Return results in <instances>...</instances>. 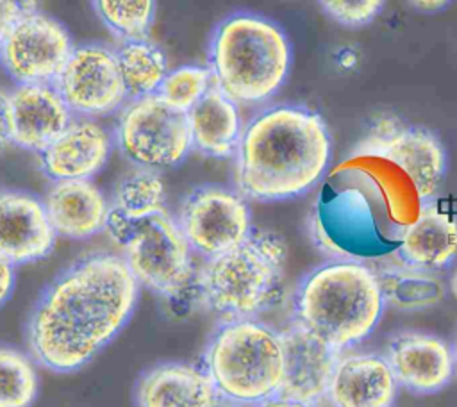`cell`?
I'll use <instances>...</instances> for the list:
<instances>
[{
  "instance_id": "obj_1",
  "label": "cell",
  "mask_w": 457,
  "mask_h": 407,
  "mask_svg": "<svg viewBox=\"0 0 457 407\" xmlns=\"http://www.w3.org/2000/svg\"><path fill=\"white\" fill-rule=\"evenodd\" d=\"M139 287L120 253L93 252L77 259L34 302L25 325L29 353L54 373L82 370L125 328Z\"/></svg>"
},
{
  "instance_id": "obj_2",
  "label": "cell",
  "mask_w": 457,
  "mask_h": 407,
  "mask_svg": "<svg viewBox=\"0 0 457 407\" xmlns=\"http://www.w3.org/2000/svg\"><path fill=\"white\" fill-rule=\"evenodd\" d=\"M330 154L320 112L298 104L266 107L245 123L234 155L236 189L255 202L298 198L321 180Z\"/></svg>"
},
{
  "instance_id": "obj_3",
  "label": "cell",
  "mask_w": 457,
  "mask_h": 407,
  "mask_svg": "<svg viewBox=\"0 0 457 407\" xmlns=\"http://www.w3.org/2000/svg\"><path fill=\"white\" fill-rule=\"evenodd\" d=\"M446 150L428 129L395 114L371 121L337 170L370 175L395 223H411L421 207L437 200L446 177Z\"/></svg>"
},
{
  "instance_id": "obj_4",
  "label": "cell",
  "mask_w": 457,
  "mask_h": 407,
  "mask_svg": "<svg viewBox=\"0 0 457 407\" xmlns=\"http://www.w3.org/2000/svg\"><path fill=\"white\" fill-rule=\"evenodd\" d=\"M386 309L373 266L327 261L307 271L291 296V321L346 352L377 328Z\"/></svg>"
},
{
  "instance_id": "obj_5",
  "label": "cell",
  "mask_w": 457,
  "mask_h": 407,
  "mask_svg": "<svg viewBox=\"0 0 457 407\" xmlns=\"http://www.w3.org/2000/svg\"><path fill=\"white\" fill-rule=\"evenodd\" d=\"M291 62L287 34L262 14L239 11L212 30L209 68L214 86L239 105L271 100L286 84Z\"/></svg>"
},
{
  "instance_id": "obj_6",
  "label": "cell",
  "mask_w": 457,
  "mask_h": 407,
  "mask_svg": "<svg viewBox=\"0 0 457 407\" xmlns=\"http://www.w3.org/2000/svg\"><path fill=\"white\" fill-rule=\"evenodd\" d=\"M287 248L264 228L232 250L204 259L196 270L195 296L221 321L259 318L282 296Z\"/></svg>"
},
{
  "instance_id": "obj_7",
  "label": "cell",
  "mask_w": 457,
  "mask_h": 407,
  "mask_svg": "<svg viewBox=\"0 0 457 407\" xmlns=\"http://www.w3.org/2000/svg\"><path fill=\"white\" fill-rule=\"evenodd\" d=\"M200 366L225 402L275 396L284 377L280 330L257 318L221 321L207 339Z\"/></svg>"
},
{
  "instance_id": "obj_8",
  "label": "cell",
  "mask_w": 457,
  "mask_h": 407,
  "mask_svg": "<svg viewBox=\"0 0 457 407\" xmlns=\"http://www.w3.org/2000/svg\"><path fill=\"white\" fill-rule=\"evenodd\" d=\"M107 236L120 248L139 286L166 300L195 295V252L184 237L177 218L168 211L143 220H129L111 209Z\"/></svg>"
},
{
  "instance_id": "obj_9",
  "label": "cell",
  "mask_w": 457,
  "mask_h": 407,
  "mask_svg": "<svg viewBox=\"0 0 457 407\" xmlns=\"http://www.w3.org/2000/svg\"><path fill=\"white\" fill-rule=\"evenodd\" d=\"M114 143L132 166L155 171L179 166L193 150L186 112L157 95L132 98L121 107Z\"/></svg>"
},
{
  "instance_id": "obj_10",
  "label": "cell",
  "mask_w": 457,
  "mask_h": 407,
  "mask_svg": "<svg viewBox=\"0 0 457 407\" xmlns=\"http://www.w3.org/2000/svg\"><path fill=\"white\" fill-rule=\"evenodd\" d=\"M175 218L191 250L204 259L232 250L253 230L248 198L221 184L193 187Z\"/></svg>"
},
{
  "instance_id": "obj_11",
  "label": "cell",
  "mask_w": 457,
  "mask_h": 407,
  "mask_svg": "<svg viewBox=\"0 0 457 407\" xmlns=\"http://www.w3.org/2000/svg\"><path fill=\"white\" fill-rule=\"evenodd\" d=\"M73 48L68 29L36 11L11 29L0 46V64L16 84H55Z\"/></svg>"
},
{
  "instance_id": "obj_12",
  "label": "cell",
  "mask_w": 457,
  "mask_h": 407,
  "mask_svg": "<svg viewBox=\"0 0 457 407\" xmlns=\"http://www.w3.org/2000/svg\"><path fill=\"white\" fill-rule=\"evenodd\" d=\"M55 86L75 116L98 120L129 102L116 50L100 43L75 46Z\"/></svg>"
},
{
  "instance_id": "obj_13",
  "label": "cell",
  "mask_w": 457,
  "mask_h": 407,
  "mask_svg": "<svg viewBox=\"0 0 457 407\" xmlns=\"http://www.w3.org/2000/svg\"><path fill=\"white\" fill-rule=\"evenodd\" d=\"M398 387L412 395H434L455 375L452 345L437 334L416 328L389 336L384 353Z\"/></svg>"
},
{
  "instance_id": "obj_14",
  "label": "cell",
  "mask_w": 457,
  "mask_h": 407,
  "mask_svg": "<svg viewBox=\"0 0 457 407\" xmlns=\"http://www.w3.org/2000/svg\"><path fill=\"white\" fill-rule=\"evenodd\" d=\"M114 134L96 118L73 116L70 125L37 154L41 173L50 180H91L107 164Z\"/></svg>"
},
{
  "instance_id": "obj_15",
  "label": "cell",
  "mask_w": 457,
  "mask_h": 407,
  "mask_svg": "<svg viewBox=\"0 0 457 407\" xmlns=\"http://www.w3.org/2000/svg\"><path fill=\"white\" fill-rule=\"evenodd\" d=\"M280 337L284 346V377L277 395L320 405L327 400L328 384L341 352L295 321L280 330Z\"/></svg>"
},
{
  "instance_id": "obj_16",
  "label": "cell",
  "mask_w": 457,
  "mask_h": 407,
  "mask_svg": "<svg viewBox=\"0 0 457 407\" xmlns=\"http://www.w3.org/2000/svg\"><path fill=\"white\" fill-rule=\"evenodd\" d=\"M55 237L43 198L0 184V255L16 266L36 262L54 250Z\"/></svg>"
},
{
  "instance_id": "obj_17",
  "label": "cell",
  "mask_w": 457,
  "mask_h": 407,
  "mask_svg": "<svg viewBox=\"0 0 457 407\" xmlns=\"http://www.w3.org/2000/svg\"><path fill=\"white\" fill-rule=\"evenodd\" d=\"M55 84H16L9 91L12 145L39 154L73 120Z\"/></svg>"
},
{
  "instance_id": "obj_18",
  "label": "cell",
  "mask_w": 457,
  "mask_h": 407,
  "mask_svg": "<svg viewBox=\"0 0 457 407\" xmlns=\"http://www.w3.org/2000/svg\"><path fill=\"white\" fill-rule=\"evenodd\" d=\"M396 261L423 271H441L457 259V214L432 200L418 216L398 228Z\"/></svg>"
},
{
  "instance_id": "obj_19",
  "label": "cell",
  "mask_w": 457,
  "mask_h": 407,
  "mask_svg": "<svg viewBox=\"0 0 457 407\" xmlns=\"http://www.w3.org/2000/svg\"><path fill=\"white\" fill-rule=\"evenodd\" d=\"M398 384L384 355L341 352L327 400L330 407H393Z\"/></svg>"
},
{
  "instance_id": "obj_20",
  "label": "cell",
  "mask_w": 457,
  "mask_h": 407,
  "mask_svg": "<svg viewBox=\"0 0 457 407\" xmlns=\"http://www.w3.org/2000/svg\"><path fill=\"white\" fill-rule=\"evenodd\" d=\"M221 396L202 370L180 361L146 368L134 386L136 407H220Z\"/></svg>"
},
{
  "instance_id": "obj_21",
  "label": "cell",
  "mask_w": 457,
  "mask_h": 407,
  "mask_svg": "<svg viewBox=\"0 0 457 407\" xmlns=\"http://www.w3.org/2000/svg\"><path fill=\"white\" fill-rule=\"evenodd\" d=\"M43 204L57 236L66 239H89L105 232L111 200L93 180L50 182Z\"/></svg>"
},
{
  "instance_id": "obj_22",
  "label": "cell",
  "mask_w": 457,
  "mask_h": 407,
  "mask_svg": "<svg viewBox=\"0 0 457 407\" xmlns=\"http://www.w3.org/2000/svg\"><path fill=\"white\" fill-rule=\"evenodd\" d=\"M193 150L214 159L234 157L245 121L241 105L216 86L186 112Z\"/></svg>"
},
{
  "instance_id": "obj_23",
  "label": "cell",
  "mask_w": 457,
  "mask_h": 407,
  "mask_svg": "<svg viewBox=\"0 0 457 407\" xmlns=\"http://www.w3.org/2000/svg\"><path fill=\"white\" fill-rule=\"evenodd\" d=\"M384 303L391 309L411 312L423 311L445 298V282L434 271L409 268L402 262L375 268Z\"/></svg>"
},
{
  "instance_id": "obj_24",
  "label": "cell",
  "mask_w": 457,
  "mask_h": 407,
  "mask_svg": "<svg viewBox=\"0 0 457 407\" xmlns=\"http://www.w3.org/2000/svg\"><path fill=\"white\" fill-rule=\"evenodd\" d=\"M116 59L129 100L157 95L168 73V61L154 41L148 37L121 41Z\"/></svg>"
},
{
  "instance_id": "obj_25",
  "label": "cell",
  "mask_w": 457,
  "mask_h": 407,
  "mask_svg": "<svg viewBox=\"0 0 457 407\" xmlns=\"http://www.w3.org/2000/svg\"><path fill=\"white\" fill-rule=\"evenodd\" d=\"M111 209L129 220L166 211V186L161 171L134 166L114 186Z\"/></svg>"
},
{
  "instance_id": "obj_26",
  "label": "cell",
  "mask_w": 457,
  "mask_h": 407,
  "mask_svg": "<svg viewBox=\"0 0 457 407\" xmlns=\"http://www.w3.org/2000/svg\"><path fill=\"white\" fill-rule=\"evenodd\" d=\"M39 378L30 353L11 345H0V407H32Z\"/></svg>"
},
{
  "instance_id": "obj_27",
  "label": "cell",
  "mask_w": 457,
  "mask_h": 407,
  "mask_svg": "<svg viewBox=\"0 0 457 407\" xmlns=\"http://www.w3.org/2000/svg\"><path fill=\"white\" fill-rule=\"evenodd\" d=\"M95 12L120 41L148 37L157 0H91Z\"/></svg>"
},
{
  "instance_id": "obj_28",
  "label": "cell",
  "mask_w": 457,
  "mask_h": 407,
  "mask_svg": "<svg viewBox=\"0 0 457 407\" xmlns=\"http://www.w3.org/2000/svg\"><path fill=\"white\" fill-rule=\"evenodd\" d=\"M212 87H214V77L209 66L182 64L179 68L168 70L157 91V96L170 107L187 112Z\"/></svg>"
},
{
  "instance_id": "obj_29",
  "label": "cell",
  "mask_w": 457,
  "mask_h": 407,
  "mask_svg": "<svg viewBox=\"0 0 457 407\" xmlns=\"http://www.w3.org/2000/svg\"><path fill=\"white\" fill-rule=\"evenodd\" d=\"M318 4L341 27L361 29L382 12L386 0H318Z\"/></svg>"
},
{
  "instance_id": "obj_30",
  "label": "cell",
  "mask_w": 457,
  "mask_h": 407,
  "mask_svg": "<svg viewBox=\"0 0 457 407\" xmlns=\"http://www.w3.org/2000/svg\"><path fill=\"white\" fill-rule=\"evenodd\" d=\"M37 5L39 0H0V46L18 21L39 11Z\"/></svg>"
},
{
  "instance_id": "obj_31",
  "label": "cell",
  "mask_w": 457,
  "mask_h": 407,
  "mask_svg": "<svg viewBox=\"0 0 457 407\" xmlns=\"http://www.w3.org/2000/svg\"><path fill=\"white\" fill-rule=\"evenodd\" d=\"M16 286V264L0 255V307H4L14 291Z\"/></svg>"
},
{
  "instance_id": "obj_32",
  "label": "cell",
  "mask_w": 457,
  "mask_h": 407,
  "mask_svg": "<svg viewBox=\"0 0 457 407\" xmlns=\"http://www.w3.org/2000/svg\"><path fill=\"white\" fill-rule=\"evenodd\" d=\"M14 146L11 134V118H9V93L0 89V155Z\"/></svg>"
},
{
  "instance_id": "obj_33",
  "label": "cell",
  "mask_w": 457,
  "mask_h": 407,
  "mask_svg": "<svg viewBox=\"0 0 457 407\" xmlns=\"http://www.w3.org/2000/svg\"><path fill=\"white\" fill-rule=\"evenodd\" d=\"M220 407H320V405H312V403H303V402H296V400H289V398H282L278 395L259 400V402H252V403H234V402H225L221 400Z\"/></svg>"
},
{
  "instance_id": "obj_34",
  "label": "cell",
  "mask_w": 457,
  "mask_h": 407,
  "mask_svg": "<svg viewBox=\"0 0 457 407\" xmlns=\"http://www.w3.org/2000/svg\"><path fill=\"white\" fill-rule=\"evenodd\" d=\"M407 4L420 12L434 14L446 9L452 4V0H407Z\"/></svg>"
},
{
  "instance_id": "obj_35",
  "label": "cell",
  "mask_w": 457,
  "mask_h": 407,
  "mask_svg": "<svg viewBox=\"0 0 457 407\" xmlns=\"http://www.w3.org/2000/svg\"><path fill=\"white\" fill-rule=\"evenodd\" d=\"M450 286H452V291H453V295H455V298H457V271L453 273V277H452V282H450Z\"/></svg>"
},
{
  "instance_id": "obj_36",
  "label": "cell",
  "mask_w": 457,
  "mask_h": 407,
  "mask_svg": "<svg viewBox=\"0 0 457 407\" xmlns=\"http://www.w3.org/2000/svg\"><path fill=\"white\" fill-rule=\"evenodd\" d=\"M452 348H453V361H455V375H457V336H455V339H453V345H452Z\"/></svg>"
}]
</instances>
